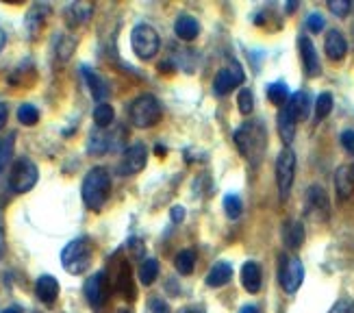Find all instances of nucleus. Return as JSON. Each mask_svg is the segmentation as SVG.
Here are the masks:
<instances>
[{"label": "nucleus", "mask_w": 354, "mask_h": 313, "mask_svg": "<svg viewBox=\"0 0 354 313\" xmlns=\"http://www.w3.org/2000/svg\"><path fill=\"white\" fill-rule=\"evenodd\" d=\"M111 194V177L104 168H91L85 179H83V187H81V196L83 202L87 205V209L91 211H100L104 207L106 198Z\"/></svg>", "instance_id": "1"}, {"label": "nucleus", "mask_w": 354, "mask_h": 313, "mask_svg": "<svg viewBox=\"0 0 354 313\" xmlns=\"http://www.w3.org/2000/svg\"><path fill=\"white\" fill-rule=\"evenodd\" d=\"M235 146L248 161H259L266 150V129L257 122H245L233 135Z\"/></svg>", "instance_id": "2"}, {"label": "nucleus", "mask_w": 354, "mask_h": 313, "mask_svg": "<svg viewBox=\"0 0 354 313\" xmlns=\"http://www.w3.org/2000/svg\"><path fill=\"white\" fill-rule=\"evenodd\" d=\"M91 255H94V246L87 238L72 240L61 250V265L70 274H83L91 265Z\"/></svg>", "instance_id": "3"}, {"label": "nucleus", "mask_w": 354, "mask_h": 313, "mask_svg": "<svg viewBox=\"0 0 354 313\" xmlns=\"http://www.w3.org/2000/svg\"><path fill=\"white\" fill-rule=\"evenodd\" d=\"M161 116H163L161 102L155 96H152V93H142V96H137L131 102V109H129L131 124H133V127H137V129L155 127V124L161 120Z\"/></svg>", "instance_id": "4"}, {"label": "nucleus", "mask_w": 354, "mask_h": 313, "mask_svg": "<svg viewBox=\"0 0 354 313\" xmlns=\"http://www.w3.org/2000/svg\"><path fill=\"white\" fill-rule=\"evenodd\" d=\"M131 46L137 57L148 61L152 57H157L161 39H159V33L150 24H137L131 33Z\"/></svg>", "instance_id": "5"}, {"label": "nucleus", "mask_w": 354, "mask_h": 313, "mask_svg": "<svg viewBox=\"0 0 354 313\" xmlns=\"http://www.w3.org/2000/svg\"><path fill=\"white\" fill-rule=\"evenodd\" d=\"M37 183V166L22 156L13 163L11 177H9V187L15 194H26L28 190H33V185Z\"/></svg>", "instance_id": "6"}, {"label": "nucleus", "mask_w": 354, "mask_h": 313, "mask_svg": "<svg viewBox=\"0 0 354 313\" xmlns=\"http://www.w3.org/2000/svg\"><path fill=\"white\" fill-rule=\"evenodd\" d=\"M296 177V154L291 148L281 150L279 159H276V185H279V194L281 200H287L291 185H294Z\"/></svg>", "instance_id": "7"}, {"label": "nucleus", "mask_w": 354, "mask_h": 313, "mask_svg": "<svg viewBox=\"0 0 354 313\" xmlns=\"http://www.w3.org/2000/svg\"><path fill=\"white\" fill-rule=\"evenodd\" d=\"M304 280V268L302 261L298 257H289L285 255L281 259V268H279V283L285 294H296Z\"/></svg>", "instance_id": "8"}, {"label": "nucleus", "mask_w": 354, "mask_h": 313, "mask_svg": "<svg viewBox=\"0 0 354 313\" xmlns=\"http://www.w3.org/2000/svg\"><path fill=\"white\" fill-rule=\"evenodd\" d=\"M146 161H148V148L144 144H133L124 150V156H122V161L118 166V172L122 177L137 175V172H142L146 168Z\"/></svg>", "instance_id": "9"}, {"label": "nucleus", "mask_w": 354, "mask_h": 313, "mask_svg": "<svg viewBox=\"0 0 354 313\" xmlns=\"http://www.w3.org/2000/svg\"><path fill=\"white\" fill-rule=\"evenodd\" d=\"M243 81H245V74H243L241 66L233 64V66H228V68H224V70H220L218 74H215L213 91L218 93V96H226V93H230L235 87H239Z\"/></svg>", "instance_id": "10"}, {"label": "nucleus", "mask_w": 354, "mask_h": 313, "mask_svg": "<svg viewBox=\"0 0 354 313\" xmlns=\"http://www.w3.org/2000/svg\"><path fill=\"white\" fill-rule=\"evenodd\" d=\"M304 211L306 215L311 217V220H326L328 213H330V205H328V198H326V192L322 190V187H311L309 192H306V200H304Z\"/></svg>", "instance_id": "11"}, {"label": "nucleus", "mask_w": 354, "mask_h": 313, "mask_svg": "<svg viewBox=\"0 0 354 313\" xmlns=\"http://www.w3.org/2000/svg\"><path fill=\"white\" fill-rule=\"evenodd\" d=\"M85 296H87V303L91 307H102L106 303V296H109V285H106V276L104 272H98L91 278H87L85 283Z\"/></svg>", "instance_id": "12"}, {"label": "nucleus", "mask_w": 354, "mask_h": 313, "mask_svg": "<svg viewBox=\"0 0 354 313\" xmlns=\"http://www.w3.org/2000/svg\"><path fill=\"white\" fill-rule=\"evenodd\" d=\"M298 46H300V57H302V66H304L306 76H311V78L319 76L322 66H319V57H317V53H315L313 42H311L309 37H300Z\"/></svg>", "instance_id": "13"}, {"label": "nucleus", "mask_w": 354, "mask_h": 313, "mask_svg": "<svg viewBox=\"0 0 354 313\" xmlns=\"http://www.w3.org/2000/svg\"><path fill=\"white\" fill-rule=\"evenodd\" d=\"M296 124H298V120L294 118V114H291V109L287 105L281 107L279 122H276V127H279V135L283 139V144H291V142H294V137H296Z\"/></svg>", "instance_id": "14"}, {"label": "nucleus", "mask_w": 354, "mask_h": 313, "mask_svg": "<svg viewBox=\"0 0 354 313\" xmlns=\"http://www.w3.org/2000/svg\"><path fill=\"white\" fill-rule=\"evenodd\" d=\"M91 13H94V5L85 3V0H76V3H72L66 9V18H68L70 26H81V24L89 22Z\"/></svg>", "instance_id": "15"}, {"label": "nucleus", "mask_w": 354, "mask_h": 313, "mask_svg": "<svg viewBox=\"0 0 354 313\" xmlns=\"http://www.w3.org/2000/svg\"><path fill=\"white\" fill-rule=\"evenodd\" d=\"M35 294H37V298L46 305H53L57 301V296H59V283H57V278L50 276V274H44L37 278V285H35Z\"/></svg>", "instance_id": "16"}, {"label": "nucleus", "mask_w": 354, "mask_h": 313, "mask_svg": "<svg viewBox=\"0 0 354 313\" xmlns=\"http://www.w3.org/2000/svg\"><path fill=\"white\" fill-rule=\"evenodd\" d=\"M261 283H263V276H261V268L254 261H245L241 268V285L245 287V292L257 294L261 289Z\"/></svg>", "instance_id": "17"}, {"label": "nucleus", "mask_w": 354, "mask_h": 313, "mask_svg": "<svg viewBox=\"0 0 354 313\" xmlns=\"http://www.w3.org/2000/svg\"><path fill=\"white\" fill-rule=\"evenodd\" d=\"M335 187L339 200H346L354 192V166H342L335 175Z\"/></svg>", "instance_id": "18"}, {"label": "nucleus", "mask_w": 354, "mask_h": 313, "mask_svg": "<svg viewBox=\"0 0 354 313\" xmlns=\"http://www.w3.org/2000/svg\"><path fill=\"white\" fill-rule=\"evenodd\" d=\"M324 48H326V55L330 61H342L348 53V42L339 30H330V33L326 35Z\"/></svg>", "instance_id": "19"}, {"label": "nucleus", "mask_w": 354, "mask_h": 313, "mask_svg": "<svg viewBox=\"0 0 354 313\" xmlns=\"http://www.w3.org/2000/svg\"><path fill=\"white\" fill-rule=\"evenodd\" d=\"M50 13V7L48 5H35L26 13V20H24V26L30 33V37H37V33L41 30V26L46 24V15Z\"/></svg>", "instance_id": "20"}, {"label": "nucleus", "mask_w": 354, "mask_h": 313, "mask_svg": "<svg viewBox=\"0 0 354 313\" xmlns=\"http://www.w3.org/2000/svg\"><path fill=\"white\" fill-rule=\"evenodd\" d=\"M233 278V265L226 261H218L207 274V285L209 287H224L228 280Z\"/></svg>", "instance_id": "21"}, {"label": "nucleus", "mask_w": 354, "mask_h": 313, "mask_svg": "<svg viewBox=\"0 0 354 313\" xmlns=\"http://www.w3.org/2000/svg\"><path fill=\"white\" fill-rule=\"evenodd\" d=\"M174 30H176V35L185 42H194L200 33V24L196 18H192V15H180V18L176 20L174 24Z\"/></svg>", "instance_id": "22"}, {"label": "nucleus", "mask_w": 354, "mask_h": 313, "mask_svg": "<svg viewBox=\"0 0 354 313\" xmlns=\"http://www.w3.org/2000/svg\"><path fill=\"white\" fill-rule=\"evenodd\" d=\"M291 114H294V118L300 122V120H306L309 118V109H311V100H309V93L306 91H296L294 96L289 98V105Z\"/></svg>", "instance_id": "23"}, {"label": "nucleus", "mask_w": 354, "mask_h": 313, "mask_svg": "<svg viewBox=\"0 0 354 313\" xmlns=\"http://www.w3.org/2000/svg\"><path fill=\"white\" fill-rule=\"evenodd\" d=\"M83 76H85V81L89 85L91 96H94L96 100H100V102H104V98L109 96V87H106V83L96 72H91L89 68H83Z\"/></svg>", "instance_id": "24"}, {"label": "nucleus", "mask_w": 354, "mask_h": 313, "mask_svg": "<svg viewBox=\"0 0 354 313\" xmlns=\"http://www.w3.org/2000/svg\"><path fill=\"white\" fill-rule=\"evenodd\" d=\"M283 240L287 248H300L304 244V226L300 222H287L283 231Z\"/></svg>", "instance_id": "25"}, {"label": "nucleus", "mask_w": 354, "mask_h": 313, "mask_svg": "<svg viewBox=\"0 0 354 313\" xmlns=\"http://www.w3.org/2000/svg\"><path fill=\"white\" fill-rule=\"evenodd\" d=\"M174 265H176L178 274H183V276L192 274V272H194V268H196V253H194L192 248L180 250V253L176 255V259H174Z\"/></svg>", "instance_id": "26"}, {"label": "nucleus", "mask_w": 354, "mask_h": 313, "mask_svg": "<svg viewBox=\"0 0 354 313\" xmlns=\"http://www.w3.org/2000/svg\"><path fill=\"white\" fill-rule=\"evenodd\" d=\"M113 118H115V111H113V107L109 102H98L96 105V109H94V122H96L98 129L111 127Z\"/></svg>", "instance_id": "27"}, {"label": "nucleus", "mask_w": 354, "mask_h": 313, "mask_svg": "<svg viewBox=\"0 0 354 313\" xmlns=\"http://www.w3.org/2000/svg\"><path fill=\"white\" fill-rule=\"evenodd\" d=\"M268 98L272 100V105L276 107H285L287 100H289V87L279 81V83H270L268 85Z\"/></svg>", "instance_id": "28"}, {"label": "nucleus", "mask_w": 354, "mask_h": 313, "mask_svg": "<svg viewBox=\"0 0 354 313\" xmlns=\"http://www.w3.org/2000/svg\"><path fill=\"white\" fill-rule=\"evenodd\" d=\"M13 148H15V135L0 137V172H5L7 166L13 159Z\"/></svg>", "instance_id": "29"}, {"label": "nucleus", "mask_w": 354, "mask_h": 313, "mask_svg": "<svg viewBox=\"0 0 354 313\" xmlns=\"http://www.w3.org/2000/svg\"><path fill=\"white\" fill-rule=\"evenodd\" d=\"M159 276V261L157 259H144L142 268H140V280L142 285H152Z\"/></svg>", "instance_id": "30"}, {"label": "nucleus", "mask_w": 354, "mask_h": 313, "mask_svg": "<svg viewBox=\"0 0 354 313\" xmlns=\"http://www.w3.org/2000/svg\"><path fill=\"white\" fill-rule=\"evenodd\" d=\"M18 120L20 124H24V127H35V124L39 122V111H37V107L35 105H20L18 109Z\"/></svg>", "instance_id": "31"}, {"label": "nucleus", "mask_w": 354, "mask_h": 313, "mask_svg": "<svg viewBox=\"0 0 354 313\" xmlns=\"http://www.w3.org/2000/svg\"><path fill=\"white\" fill-rule=\"evenodd\" d=\"M330 111H333V96L328 91L319 93L315 100V120H324Z\"/></svg>", "instance_id": "32"}, {"label": "nucleus", "mask_w": 354, "mask_h": 313, "mask_svg": "<svg viewBox=\"0 0 354 313\" xmlns=\"http://www.w3.org/2000/svg\"><path fill=\"white\" fill-rule=\"evenodd\" d=\"M74 48H76V39H72L70 35H61L59 37V46H57V57L61 61H68L72 57Z\"/></svg>", "instance_id": "33"}, {"label": "nucleus", "mask_w": 354, "mask_h": 313, "mask_svg": "<svg viewBox=\"0 0 354 313\" xmlns=\"http://www.w3.org/2000/svg\"><path fill=\"white\" fill-rule=\"evenodd\" d=\"M224 211H226V215L230 217V220H237V217L241 215V200H239V196H235V194L224 196Z\"/></svg>", "instance_id": "34"}, {"label": "nucleus", "mask_w": 354, "mask_h": 313, "mask_svg": "<svg viewBox=\"0 0 354 313\" xmlns=\"http://www.w3.org/2000/svg\"><path fill=\"white\" fill-rule=\"evenodd\" d=\"M237 105H239V111L243 116H250L252 109H254V96L250 89H241L239 96H237Z\"/></svg>", "instance_id": "35"}, {"label": "nucleus", "mask_w": 354, "mask_h": 313, "mask_svg": "<svg viewBox=\"0 0 354 313\" xmlns=\"http://www.w3.org/2000/svg\"><path fill=\"white\" fill-rule=\"evenodd\" d=\"M350 3L348 0H330L328 3V9L337 15V18H344V15H348V11H350Z\"/></svg>", "instance_id": "36"}, {"label": "nucleus", "mask_w": 354, "mask_h": 313, "mask_svg": "<svg viewBox=\"0 0 354 313\" xmlns=\"http://www.w3.org/2000/svg\"><path fill=\"white\" fill-rule=\"evenodd\" d=\"M324 24H326V20L322 18L319 13H311L309 18H306V26H309L311 33H319V30H324Z\"/></svg>", "instance_id": "37"}, {"label": "nucleus", "mask_w": 354, "mask_h": 313, "mask_svg": "<svg viewBox=\"0 0 354 313\" xmlns=\"http://www.w3.org/2000/svg\"><path fill=\"white\" fill-rule=\"evenodd\" d=\"M328 313H354V303L350 298H342L333 305V309Z\"/></svg>", "instance_id": "38"}, {"label": "nucleus", "mask_w": 354, "mask_h": 313, "mask_svg": "<svg viewBox=\"0 0 354 313\" xmlns=\"http://www.w3.org/2000/svg\"><path fill=\"white\" fill-rule=\"evenodd\" d=\"M148 309H150V313H170V307H167V303L161 298H152L148 303Z\"/></svg>", "instance_id": "39"}, {"label": "nucleus", "mask_w": 354, "mask_h": 313, "mask_svg": "<svg viewBox=\"0 0 354 313\" xmlns=\"http://www.w3.org/2000/svg\"><path fill=\"white\" fill-rule=\"evenodd\" d=\"M339 139H342V146H344L350 154H354V131H352V129L344 131Z\"/></svg>", "instance_id": "40"}, {"label": "nucleus", "mask_w": 354, "mask_h": 313, "mask_svg": "<svg viewBox=\"0 0 354 313\" xmlns=\"http://www.w3.org/2000/svg\"><path fill=\"white\" fill-rule=\"evenodd\" d=\"M170 215H172V222H174V224H178V222H183V220H185V209H183L180 205H176V207H172Z\"/></svg>", "instance_id": "41"}, {"label": "nucleus", "mask_w": 354, "mask_h": 313, "mask_svg": "<svg viewBox=\"0 0 354 313\" xmlns=\"http://www.w3.org/2000/svg\"><path fill=\"white\" fill-rule=\"evenodd\" d=\"M7 120H9V107L5 102H0V131L5 129Z\"/></svg>", "instance_id": "42"}, {"label": "nucleus", "mask_w": 354, "mask_h": 313, "mask_svg": "<svg viewBox=\"0 0 354 313\" xmlns=\"http://www.w3.org/2000/svg\"><path fill=\"white\" fill-rule=\"evenodd\" d=\"M239 313H259V309H257L254 305H243V307L239 309Z\"/></svg>", "instance_id": "43"}, {"label": "nucleus", "mask_w": 354, "mask_h": 313, "mask_svg": "<svg viewBox=\"0 0 354 313\" xmlns=\"http://www.w3.org/2000/svg\"><path fill=\"white\" fill-rule=\"evenodd\" d=\"M5 44H7V35H5V30L0 28V53H3V48H5Z\"/></svg>", "instance_id": "44"}, {"label": "nucleus", "mask_w": 354, "mask_h": 313, "mask_svg": "<svg viewBox=\"0 0 354 313\" xmlns=\"http://www.w3.org/2000/svg\"><path fill=\"white\" fill-rule=\"evenodd\" d=\"M0 313H22V309L20 307H7V309H3V311H0Z\"/></svg>", "instance_id": "45"}, {"label": "nucleus", "mask_w": 354, "mask_h": 313, "mask_svg": "<svg viewBox=\"0 0 354 313\" xmlns=\"http://www.w3.org/2000/svg\"><path fill=\"white\" fill-rule=\"evenodd\" d=\"M296 7H298V5H296V3H289V5H287V11H294V9H296Z\"/></svg>", "instance_id": "46"}, {"label": "nucleus", "mask_w": 354, "mask_h": 313, "mask_svg": "<svg viewBox=\"0 0 354 313\" xmlns=\"http://www.w3.org/2000/svg\"><path fill=\"white\" fill-rule=\"evenodd\" d=\"M183 313H200V311H183Z\"/></svg>", "instance_id": "47"}]
</instances>
